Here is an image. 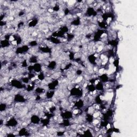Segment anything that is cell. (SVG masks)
Returning <instances> with one entry per match:
<instances>
[{"label":"cell","mask_w":137,"mask_h":137,"mask_svg":"<svg viewBox=\"0 0 137 137\" xmlns=\"http://www.w3.org/2000/svg\"><path fill=\"white\" fill-rule=\"evenodd\" d=\"M39 23L38 19L36 18H33L29 21L28 23V26L29 27H34L36 26Z\"/></svg>","instance_id":"cell-7"},{"label":"cell","mask_w":137,"mask_h":137,"mask_svg":"<svg viewBox=\"0 0 137 137\" xmlns=\"http://www.w3.org/2000/svg\"><path fill=\"white\" fill-rule=\"evenodd\" d=\"M14 101L16 103H23L26 101L25 97L21 94H14Z\"/></svg>","instance_id":"cell-1"},{"label":"cell","mask_w":137,"mask_h":137,"mask_svg":"<svg viewBox=\"0 0 137 137\" xmlns=\"http://www.w3.org/2000/svg\"><path fill=\"white\" fill-rule=\"evenodd\" d=\"M1 47L2 48H8V47L10 46V43H9V41L7 40L4 39L3 40H1Z\"/></svg>","instance_id":"cell-8"},{"label":"cell","mask_w":137,"mask_h":137,"mask_svg":"<svg viewBox=\"0 0 137 137\" xmlns=\"http://www.w3.org/2000/svg\"><path fill=\"white\" fill-rule=\"evenodd\" d=\"M35 92H36V93L39 94V95H42L45 92V89L41 87H38L35 89Z\"/></svg>","instance_id":"cell-9"},{"label":"cell","mask_w":137,"mask_h":137,"mask_svg":"<svg viewBox=\"0 0 137 137\" xmlns=\"http://www.w3.org/2000/svg\"><path fill=\"white\" fill-rule=\"evenodd\" d=\"M99 78L100 79V81H101L102 83H106L109 80V77L108 75V74L103 73L100 76H99Z\"/></svg>","instance_id":"cell-4"},{"label":"cell","mask_w":137,"mask_h":137,"mask_svg":"<svg viewBox=\"0 0 137 137\" xmlns=\"http://www.w3.org/2000/svg\"><path fill=\"white\" fill-rule=\"evenodd\" d=\"M55 94V91L54 90H49L46 92L45 94V98L48 100L53 99Z\"/></svg>","instance_id":"cell-6"},{"label":"cell","mask_w":137,"mask_h":137,"mask_svg":"<svg viewBox=\"0 0 137 137\" xmlns=\"http://www.w3.org/2000/svg\"><path fill=\"white\" fill-rule=\"evenodd\" d=\"M21 79V81H22V83H23L24 84H29V80H30V79H29V77L26 76H23V77H22Z\"/></svg>","instance_id":"cell-10"},{"label":"cell","mask_w":137,"mask_h":137,"mask_svg":"<svg viewBox=\"0 0 137 137\" xmlns=\"http://www.w3.org/2000/svg\"><path fill=\"white\" fill-rule=\"evenodd\" d=\"M34 71L36 73H39L42 71V64L39 63V62L37 63L33 64Z\"/></svg>","instance_id":"cell-3"},{"label":"cell","mask_w":137,"mask_h":137,"mask_svg":"<svg viewBox=\"0 0 137 137\" xmlns=\"http://www.w3.org/2000/svg\"><path fill=\"white\" fill-rule=\"evenodd\" d=\"M52 10L54 12H58L60 10V5L59 4L56 3L54 6L52 7Z\"/></svg>","instance_id":"cell-11"},{"label":"cell","mask_w":137,"mask_h":137,"mask_svg":"<svg viewBox=\"0 0 137 137\" xmlns=\"http://www.w3.org/2000/svg\"><path fill=\"white\" fill-rule=\"evenodd\" d=\"M38 42L36 40H32L29 42V46H31L32 47H35L38 45Z\"/></svg>","instance_id":"cell-12"},{"label":"cell","mask_w":137,"mask_h":137,"mask_svg":"<svg viewBox=\"0 0 137 137\" xmlns=\"http://www.w3.org/2000/svg\"><path fill=\"white\" fill-rule=\"evenodd\" d=\"M57 65V62L55 61H51L50 62H49V63L47 65V68H48L49 70H53L55 69L56 66Z\"/></svg>","instance_id":"cell-5"},{"label":"cell","mask_w":137,"mask_h":137,"mask_svg":"<svg viewBox=\"0 0 137 137\" xmlns=\"http://www.w3.org/2000/svg\"><path fill=\"white\" fill-rule=\"evenodd\" d=\"M7 109V104L5 103H1V106H0V109H1V112L6 111Z\"/></svg>","instance_id":"cell-13"},{"label":"cell","mask_w":137,"mask_h":137,"mask_svg":"<svg viewBox=\"0 0 137 137\" xmlns=\"http://www.w3.org/2000/svg\"><path fill=\"white\" fill-rule=\"evenodd\" d=\"M41 121V118L40 116L34 114L32 115L30 117V122L31 124H33L34 125L38 124Z\"/></svg>","instance_id":"cell-2"}]
</instances>
